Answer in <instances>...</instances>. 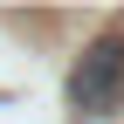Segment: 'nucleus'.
<instances>
[{
    "instance_id": "nucleus-1",
    "label": "nucleus",
    "mask_w": 124,
    "mask_h": 124,
    "mask_svg": "<svg viewBox=\"0 0 124 124\" xmlns=\"http://www.w3.org/2000/svg\"><path fill=\"white\" fill-rule=\"evenodd\" d=\"M69 103L83 117H110L124 103V35H97L69 69Z\"/></svg>"
}]
</instances>
